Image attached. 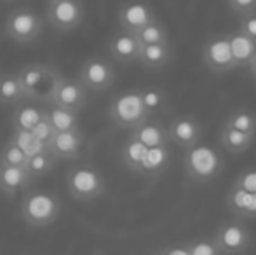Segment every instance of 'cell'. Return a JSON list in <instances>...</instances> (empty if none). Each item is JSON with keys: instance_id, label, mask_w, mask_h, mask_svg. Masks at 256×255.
I'll return each mask as SVG.
<instances>
[{"instance_id": "cell-3", "label": "cell", "mask_w": 256, "mask_h": 255, "mask_svg": "<svg viewBox=\"0 0 256 255\" xmlns=\"http://www.w3.org/2000/svg\"><path fill=\"white\" fill-rule=\"evenodd\" d=\"M66 191L75 201L92 203L100 199L106 191V182L103 173L92 164H78L66 173Z\"/></svg>"}, {"instance_id": "cell-16", "label": "cell", "mask_w": 256, "mask_h": 255, "mask_svg": "<svg viewBox=\"0 0 256 255\" xmlns=\"http://www.w3.org/2000/svg\"><path fill=\"white\" fill-rule=\"evenodd\" d=\"M225 204L237 218H256V194L253 192H248L232 184Z\"/></svg>"}, {"instance_id": "cell-32", "label": "cell", "mask_w": 256, "mask_h": 255, "mask_svg": "<svg viewBox=\"0 0 256 255\" xmlns=\"http://www.w3.org/2000/svg\"><path fill=\"white\" fill-rule=\"evenodd\" d=\"M140 91H142L143 105H145L150 117L154 114L162 112L168 107V98H166L164 91H160L158 88H146V89H140Z\"/></svg>"}, {"instance_id": "cell-38", "label": "cell", "mask_w": 256, "mask_h": 255, "mask_svg": "<svg viewBox=\"0 0 256 255\" xmlns=\"http://www.w3.org/2000/svg\"><path fill=\"white\" fill-rule=\"evenodd\" d=\"M239 30L242 32L244 35H248V37H251L253 41H256V13L240 16Z\"/></svg>"}, {"instance_id": "cell-9", "label": "cell", "mask_w": 256, "mask_h": 255, "mask_svg": "<svg viewBox=\"0 0 256 255\" xmlns=\"http://www.w3.org/2000/svg\"><path fill=\"white\" fill-rule=\"evenodd\" d=\"M202 62L212 74H228L236 70L232 51H230L228 37L225 34L212 35L202 46Z\"/></svg>"}, {"instance_id": "cell-8", "label": "cell", "mask_w": 256, "mask_h": 255, "mask_svg": "<svg viewBox=\"0 0 256 255\" xmlns=\"http://www.w3.org/2000/svg\"><path fill=\"white\" fill-rule=\"evenodd\" d=\"M46 20L61 34L72 32L84 20V7L80 0H51Z\"/></svg>"}, {"instance_id": "cell-40", "label": "cell", "mask_w": 256, "mask_h": 255, "mask_svg": "<svg viewBox=\"0 0 256 255\" xmlns=\"http://www.w3.org/2000/svg\"><path fill=\"white\" fill-rule=\"evenodd\" d=\"M248 70H250V75L256 81V56L253 58V62H251L250 65H248Z\"/></svg>"}, {"instance_id": "cell-24", "label": "cell", "mask_w": 256, "mask_h": 255, "mask_svg": "<svg viewBox=\"0 0 256 255\" xmlns=\"http://www.w3.org/2000/svg\"><path fill=\"white\" fill-rule=\"evenodd\" d=\"M146 150H148V147H145L142 142H138L136 138L129 136L120 149L122 164H124L128 170H131L132 173L140 175L142 166H143V161H145V156H146Z\"/></svg>"}, {"instance_id": "cell-39", "label": "cell", "mask_w": 256, "mask_h": 255, "mask_svg": "<svg viewBox=\"0 0 256 255\" xmlns=\"http://www.w3.org/2000/svg\"><path fill=\"white\" fill-rule=\"evenodd\" d=\"M166 255H188L185 246H176V248H171L166 252Z\"/></svg>"}, {"instance_id": "cell-30", "label": "cell", "mask_w": 256, "mask_h": 255, "mask_svg": "<svg viewBox=\"0 0 256 255\" xmlns=\"http://www.w3.org/2000/svg\"><path fill=\"white\" fill-rule=\"evenodd\" d=\"M54 164H56V159H54L48 150H44V152H38L35 156L28 157L26 171L32 180H37V178L46 177L48 173H51Z\"/></svg>"}, {"instance_id": "cell-27", "label": "cell", "mask_w": 256, "mask_h": 255, "mask_svg": "<svg viewBox=\"0 0 256 255\" xmlns=\"http://www.w3.org/2000/svg\"><path fill=\"white\" fill-rule=\"evenodd\" d=\"M61 72L58 70L56 67H52V65H49L48 67V72H46V75L42 77V81L38 82V86L35 88V91L32 93L30 96V102H37V103H49V100H51L54 89H56L58 82L61 81Z\"/></svg>"}, {"instance_id": "cell-19", "label": "cell", "mask_w": 256, "mask_h": 255, "mask_svg": "<svg viewBox=\"0 0 256 255\" xmlns=\"http://www.w3.org/2000/svg\"><path fill=\"white\" fill-rule=\"evenodd\" d=\"M169 163H171V152H169L168 145L152 147V149L146 150V156L145 161H143L140 175L148 178H157L168 170Z\"/></svg>"}, {"instance_id": "cell-6", "label": "cell", "mask_w": 256, "mask_h": 255, "mask_svg": "<svg viewBox=\"0 0 256 255\" xmlns=\"http://www.w3.org/2000/svg\"><path fill=\"white\" fill-rule=\"evenodd\" d=\"M115 79H117V72L110 60L102 58V56H91L82 63L77 81L88 91L103 93L114 86Z\"/></svg>"}, {"instance_id": "cell-11", "label": "cell", "mask_w": 256, "mask_h": 255, "mask_svg": "<svg viewBox=\"0 0 256 255\" xmlns=\"http://www.w3.org/2000/svg\"><path fill=\"white\" fill-rule=\"evenodd\" d=\"M88 89L80 84L75 79H66L61 77V81L58 82L56 89H54L51 100H49V105H56L61 109L74 110L78 112L82 107H86L89 100Z\"/></svg>"}, {"instance_id": "cell-25", "label": "cell", "mask_w": 256, "mask_h": 255, "mask_svg": "<svg viewBox=\"0 0 256 255\" xmlns=\"http://www.w3.org/2000/svg\"><path fill=\"white\" fill-rule=\"evenodd\" d=\"M48 67L49 65H46V63H30V65L21 67L20 70L16 72L18 79H20V82H21V88H23L24 95H26V100H30L32 93L35 91L38 82L42 81V77H44L46 72H48Z\"/></svg>"}, {"instance_id": "cell-23", "label": "cell", "mask_w": 256, "mask_h": 255, "mask_svg": "<svg viewBox=\"0 0 256 255\" xmlns=\"http://www.w3.org/2000/svg\"><path fill=\"white\" fill-rule=\"evenodd\" d=\"M23 102H26V95L21 88V82L18 79L16 72L0 75V103L16 107Z\"/></svg>"}, {"instance_id": "cell-18", "label": "cell", "mask_w": 256, "mask_h": 255, "mask_svg": "<svg viewBox=\"0 0 256 255\" xmlns=\"http://www.w3.org/2000/svg\"><path fill=\"white\" fill-rule=\"evenodd\" d=\"M226 37H228L230 51H232L236 67L248 68V65L253 62V58L256 56V41L248 37V35H244L239 28L234 30L232 34H226Z\"/></svg>"}, {"instance_id": "cell-26", "label": "cell", "mask_w": 256, "mask_h": 255, "mask_svg": "<svg viewBox=\"0 0 256 255\" xmlns=\"http://www.w3.org/2000/svg\"><path fill=\"white\" fill-rule=\"evenodd\" d=\"M46 117H48L49 123L52 124L56 133L72 131V129L80 128L78 126V112H74V110H66L56 105H49V109H46Z\"/></svg>"}, {"instance_id": "cell-10", "label": "cell", "mask_w": 256, "mask_h": 255, "mask_svg": "<svg viewBox=\"0 0 256 255\" xmlns=\"http://www.w3.org/2000/svg\"><path fill=\"white\" fill-rule=\"evenodd\" d=\"M88 140L80 128L72 129V131H60L54 133L51 142L48 143V152L56 161L60 159H77L86 150Z\"/></svg>"}, {"instance_id": "cell-2", "label": "cell", "mask_w": 256, "mask_h": 255, "mask_svg": "<svg viewBox=\"0 0 256 255\" xmlns=\"http://www.w3.org/2000/svg\"><path fill=\"white\" fill-rule=\"evenodd\" d=\"M21 218L30 227L42 229L49 227L54 220H58L61 213V199L54 192L49 191H26L21 199L20 208Z\"/></svg>"}, {"instance_id": "cell-21", "label": "cell", "mask_w": 256, "mask_h": 255, "mask_svg": "<svg viewBox=\"0 0 256 255\" xmlns=\"http://www.w3.org/2000/svg\"><path fill=\"white\" fill-rule=\"evenodd\" d=\"M254 138L256 135H253V133L237 131V129L228 128L223 124L222 133H220V145L230 154H240V152H246L253 145Z\"/></svg>"}, {"instance_id": "cell-13", "label": "cell", "mask_w": 256, "mask_h": 255, "mask_svg": "<svg viewBox=\"0 0 256 255\" xmlns=\"http://www.w3.org/2000/svg\"><path fill=\"white\" fill-rule=\"evenodd\" d=\"M154 20H157L155 11L148 4L140 2V0L126 2L124 6L118 9V25H120L122 30L132 32V34L142 30L145 25L152 23Z\"/></svg>"}, {"instance_id": "cell-1", "label": "cell", "mask_w": 256, "mask_h": 255, "mask_svg": "<svg viewBox=\"0 0 256 255\" xmlns=\"http://www.w3.org/2000/svg\"><path fill=\"white\" fill-rule=\"evenodd\" d=\"M183 166H185V175L190 182L197 185H206L222 173L225 161L214 147L199 142L197 145L185 149Z\"/></svg>"}, {"instance_id": "cell-7", "label": "cell", "mask_w": 256, "mask_h": 255, "mask_svg": "<svg viewBox=\"0 0 256 255\" xmlns=\"http://www.w3.org/2000/svg\"><path fill=\"white\" fill-rule=\"evenodd\" d=\"M222 255H242L251 246V231L239 220L223 222L212 238Z\"/></svg>"}, {"instance_id": "cell-4", "label": "cell", "mask_w": 256, "mask_h": 255, "mask_svg": "<svg viewBox=\"0 0 256 255\" xmlns=\"http://www.w3.org/2000/svg\"><path fill=\"white\" fill-rule=\"evenodd\" d=\"M112 123L122 129H134L146 119H150L145 105H143L142 91L131 89V91L118 93L112 98L108 107Z\"/></svg>"}, {"instance_id": "cell-29", "label": "cell", "mask_w": 256, "mask_h": 255, "mask_svg": "<svg viewBox=\"0 0 256 255\" xmlns=\"http://www.w3.org/2000/svg\"><path fill=\"white\" fill-rule=\"evenodd\" d=\"M225 126L234 128V129H237V131L253 133V135H256V114L250 109H244V107L236 109L230 112Z\"/></svg>"}, {"instance_id": "cell-5", "label": "cell", "mask_w": 256, "mask_h": 255, "mask_svg": "<svg viewBox=\"0 0 256 255\" xmlns=\"http://www.w3.org/2000/svg\"><path fill=\"white\" fill-rule=\"evenodd\" d=\"M4 34L18 44L34 42L42 34V18L35 11L21 7L7 16Z\"/></svg>"}, {"instance_id": "cell-20", "label": "cell", "mask_w": 256, "mask_h": 255, "mask_svg": "<svg viewBox=\"0 0 256 255\" xmlns=\"http://www.w3.org/2000/svg\"><path fill=\"white\" fill-rule=\"evenodd\" d=\"M34 103H20L16 105V110H14L12 117H10V124H12L14 131H32V128L38 123V121L44 117L46 109H40V107Z\"/></svg>"}, {"instance_id": "cell-14", "label": "cell", "mask_w": 256, "mask_h": 255, "mask_svg": "<svg viewBox=\"0 0 256 255\" xmlns=\"http://www.w3.org/2000/svg\"><path fill=\"white\" fill-rule=\"evenodd\" d=\"M140 49H142V44L138 42L136 35L128 30H118L108 41V53H110L112 60L122 65L138 62Z\"/></svg>"}, {"instance_id": "cell-34", "label": "cell", "mask_w": 256, "mask_h": 255, "mask_svg": "<svg viewBox=\"0 0 256 255\" xmlns=\"http://www.w3.org/2000/svg\"><path fill=\"white\" fill-rule=\"evenodd\" d=\"M188 255H222L218 250V246L214 245L212 238H199L190 241L185 246Z\"/></svg>"}, {"instance_id": "cell-28", "label": "cell", "mask_w": 256, "mask_h": 255, "mask_svg": "<svg viewBox=\"0 0 256 255\" xmlns=\"http://www.w3.org/2000/svg\"><path fill=\"white\" fill-rule=\"evenodd\" d=\"M136 39L142 46H148V44H168L169 42V35H168V28L160 23L158 20H154L152 23L145 25L142 30L136 32Z\"/></svg>"}, {"instance_id": "cell-17", "label": "cell", "mask_w": 256, "mask_h": 255, "mask_svg": "<svg viewBox=\"0 0 256 255\" xmlns=\"http://www.w3.org/2000/svg\"><path fill=\"white\" fill-rule=\"evenodd\" d=\"M131 136L138 140V142H142L148 149L169 145L168 128L162 123H158V121H152V117L146 119L145 123H142L140 126H136L134 129H131Z\"/></svg>"}, {"instance_id": "cell-15", "label": "cell", "mask_w": 256, "mask_h": 255, "mask_svg": "<svg viewBox=\"0 0 256 255\" xmlns=\"http://www.w3.org/2000/svg\"><path fill=\"white\" fill-rule=\"evenodd\" d=\"M32 182L34 180L28 175L26 168L0 164V194L4 196L10 197L21 191H28Z\"/></svg>"}, {"instance_id": "cell-35", "label": "cell", "mask_w": 256, "mask_h": 255, "mask_svg": "<svg viewBox=\"0 0 256 255\" xmlns=\"http://www.w3.org/2000/svg\"><path fill=\"white\" fill-rule=\"evenodd\" d=\"M30 133L42 143V145H46V149H48V143L51 142V138L54 136V133H56V131H54L52 124L49 123V119L46 117V112H44V117H42V119L38 121L34 128H32Z\"/></svg>"}, {"instance_id": "cell-22", "label": "cell", "mask_w": 256, "mask_h": 255, "mask_svg": "<svg viewBox=\"0 0 256 255\" xmlns=\"http://www.w3.org/2000/svg\"><path fill=\"white\" fill-rule=\"evenodd\" d=\"M171 46L168 44H148V46H142L140 49V56H138V63H142L145 68H157L166 67L171 62Z\"/></svg>"}, {"instance_id": "cell-37", "label": "cell", "mask_w": 256, "mask_h": 255, "mask_svg": "<svg viewBox=\"0 0 256 255\" xmlns=\"http://www.w3.org/2000/svg\"><path fill=\"white\" fill-rule=\"evenodd\" d=\"M228 9L237 16H246V14L256 13V0H225Z\"/></svg>"}, {"instance_id": "cell-31", "label": "cell", "mask_w": 256, "mask_h": 255, "mask_svg": "<svg viewBox=\"0 0 256 255\" xmlns=\"http://www.w3.org/2000/svg\"><path fill=\"white\" fill-rule=\"evenodd\" d=\"M9 142L16 143V145L20 147V149L23 150V152L26 154L28 157H32V156H35V154L48 150V149H46V145H42V143L38 142V140L35 138V136L32 135L30 131H14Z\"/></svg>"}, {"instance_id": "cell-33", "label": "cell", "mask_w": 256, "mask_h": 255, "mask_svg": "<svg viewBox=\"0 0 256 255\" xmlns=\"http://www.w3.org/2000/svg\"><path fill=\"white\" fill-rule=\"evenodd\" d=\"M28 156L12 142H7L4 145L2 152H0V164L6 166H18V168H26Z\"/></svg>"}, {"instance_id": "cell-36", "label": "cell", "mask_w": 256, "mask_h": 255, "mask_svg": "<svg viewBox=\"0 0 256 255\" xmlns=\"http://www.w3.org/2000/svg\"><path fill=\"white\" fill-rule=\"evenodd\" d=\"M234 185H237V187L244 189V191H248V192L256 194V168H250V170L242 171V173L236 178Z\"/></svg>"}, {"instance_id": "cell-12", "label": "cell", "mask_w": 256, "mask_h": 255, "mask_svg": "<svg viewBox=\"0 0 256 255\" xmlns=\"http://www.w3.org/2000/svg\"><path fill=\"white\" fill-rule=\"evenodd\" d=\"M168 136L169 142L176 143L185 150L197 145L202 140V126L194 116L185 114V116H178L171 121V124L168 126Z\"/></svg>"}]
</instances>
